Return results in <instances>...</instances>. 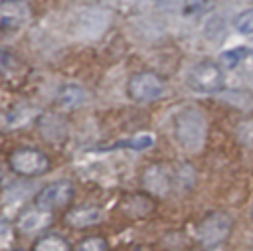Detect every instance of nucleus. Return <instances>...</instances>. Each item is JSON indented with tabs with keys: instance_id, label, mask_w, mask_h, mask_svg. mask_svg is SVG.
Listing matches in <instances>:
<instances>
[{
	"instance_id": "1",
	"label": "nucleus",
	"mask_w": 253,
	"mask_h": 251,
	"mask_svg": "<svg viewBox=\"0 0 253 251\" xmlns=\"http://www.w3.org/2000/svg\"><path fill=\"white\" fill-rule=\"evenodd\" d=\"M206 134H208V123L198 109L184 107L174 117V138L184 150L190 152L200 150L206 142Z\"/></svg>"
},
{
	"instance_id": "2",
	"label": "nucleus",
	"mask_w": 253,
	"mask_h": 251,
	"mask_svg": "<svg viewBox=\"0 0 253 251\" xmlns=\"http://www.w3.org/2000/svg\"><path fill=\"white\" fill-rule=\"evenodd\" d=\"M186 83L192 91L196 93H202V95H213V93H219L223 89V71H221V65L215 63V61H210V59H204L200 63H196L188 75H186Z\"/></svg>"
},
{
	"instance_id": "3",
	"label": "nucleus",
	"mask_w": 253,
	"mask_h": 251,
	"mask_svg": "<svg viewBox=\"0 0 253 251\" xmlns=\"http://www.w3.org/2000/svg\"><path fill=\"white\" fill-rule=\"evenodd\" d=\"M164 81L152 71H138L132 73L126 81V93L136 103H150L164 95Z\"/></svg>"
},
{
	"instance_id": "4",
	"label": "nucleus",
	"mask_w": 253,
	"mask_h": 251,
	"mask_svg": "<svg viewBox=\"0 0 253 251\" xmlns=\"http://www.w3.org/2000/svg\"><path fill=\"white\" fill-rule=\"evenodd\" d=\"M231 225L233 221L227 213H221V211L208 213L198 225V239L206 249H213L229 237Z\"/></svg>"
},
{
	"instance_id": "5",
	"label": "nucleus",
	"mask_w": 253,
	"mask_h": 251,
	"mask_svg": "<svg viewBox=\"0 0 253 251\" xmlns=\"http://www.w3.org/2000/svg\"><path fill=\"white\" fill-rule=\"evenodd\" d=\"M10 168L20 176H38L49 168L47 156L38 148H18L10 154Z\"/></svg>"
},
{
	"instance_id": "6",
	"label": "nucleus",
	"mask_w": 253,
	"mask_h": 251,
	"mask_svg": "<svg viewBox=\"0 0 253 251\" xmlns=\"http://www.w3.org/2000/svg\"><path fill=\"white\" fill-rule=\"evenodd\" d=\"M71 200H73V184L69 180H55V182L43 186L36 196L38 208L45 209V211L65 208Z\"/></svg>"
},
{
	"instance_id": "7",
	"label": "nucleus",
	"mask_w": 253,
	"mask_h": 251,
	"mask_svg": "<svg viewBox=\"0 0 253 251\" xmlns=\"http://www.w3.org/2000/svg\"><path fill=\"white\" fill-rule=\"evenodd\" d=\"M109 26V14L99 8H85L77 14V34L83 38H97Z\"/></svg>"
},
{
	"instance_id": "8",
	"label": "nucleus",
	"mask_w": 253,
	"mask_h": 251,
	"mask_svg": "<svg viewBox=\"0 0 253 251\" xmlns=\"http://www.w3.org/2000/svg\"><path fill=\"white\" fill-rule=\"evenodd\" d=\"M172 182H174V174L166 164H152L142 174V186L148 192L158 196L168 194L172 188Z\"/></svg>"
},
{
	"instance_id": "9",
	"label": "nucleus",
	"mask_w": 253,
	"mask_h": 251,
	"mask_svg": "<svg viewBox=\"0 0 253 251\" xmlns=\"http://www.w3.org/2000/svg\"><path fill=\"white\" fill-rule=\"evenodd\" d=\"M30 10L24 2H0V30H18L28 22Z\"/></svg>"
},
{
	"instance_id": "10",
	"label": "nucleus",
	"mask_w": 253,
	"mask_h": 251,
	"mask_svg": "<svg viewBox=\"0 0 253 251\" xmlns=\"http://www.w3.org/2000/svg\"><path fill=\"white\" fill-rule=\"evenodd\" d=\"M51 221L49 211L34 208V209H26L20 217H18V229L24 233H36L40 229H43L47 223Z\"/></svg>"
},
{
	"instance_id": "11",
	"label": "nucleus",
	"mask_w": 253,
	"mask_h": 251,
	"mask_svg": "<svg viewBox=\"0 0 253 251\" xmlns=\"http://www.w3.org/2000/svg\"><path fill=\"white\" fill-rule=\"evenodd\" d=\"M101 209L97 208H79V209H73L67 213L65 221L73 227H89V225H95L101 221Z\"/></svg>"
},
{
	"instance_id": "12",
	"label": "nucleus",
	"mask_w": 253,
	"mask_h": 251,
	"mask_svg": "<svg viewBox=\"0 0 253 251\" xmlns=\"http://www.w3.org/2000/svg\"><path fill=\"white\" fill-rule=\"evenodd\" d=\"M57 101L65 109H77L79 105H83L87 101V93H85L83 87H79L75 83H69V85L61 87V91L57 95Z\"/></svg>"
},
{
	"instance_id": "13",
	"label": "nucleus",
	"mask_w": 253,
	"mask_h": 251,
	"mask_svg": "<svg viewBox=\"0 0 253 251\" xmlns=\"http://www.w3.org/2000/svg\"><path fill=\"white\" fill-rule=\"evenodd\" d=\"M251 53H253V49L239 45V47H233V49L223 51V53L219 55V63H221L223 67H227V69H233V67H237V65H239L247 55H251Z\"/></svg>"
},
{
	"instance_id": "14",
	"label": "nucleus",
	"mask_w": 253,
	"mask_h": 251,
	"mask_svg": "<svg viewBox=\"0 0 253 251\" xmlns=\"http://www.w3.org/2000/svg\"><path fill=\"white\" fill-rule=\"evenodd\" d=\"M34 251H71V245L59 235H45L36 241Z\"/></svg>"
},
{
	"instance_id": "15",
	"label": "nucleus",
	"mask_w": 253,
	"mask_h": 251,
	"mask_svg": "<svg viewBox=\"0 0 253 251\" xmlns=\"http://www.w3.org/2000/svg\"><path fill=\"white\" fill-rule=\"evenodd\" d=\"M154 144V136L150 132H142V134H134L123 142H119L117 146H125V148H132V150H146Z\"/></svg>"
},
{
	"instance_id": "16",
	"label": "nucleus",
	"mask_w": 253,
	"mask_h": 251,
	"mask_svg": "<svg viewBox=\"0 0 253 251\" xmlns=\"http://www.w3.org/2000/svg\"><path fill=\"white\" fill-rule=\"evenodd\" d=\"M233 26H235V30H237L239 34H243V36H251V34H253V8H245V10H241V12L235 16Z\"/></svg>"
},
{
	"instance_id": "17",
	"label": "nucleus",
	"mask_w": 253,
	"mask_h": 251,
	"mask_svg": "<svg viewBox=\"0 0 253 251\" xmlns=\"http://www.w3.org/2000/svg\"><path fill=\"white\" fill-rule=\"evenodd\" d=\"M32 117V111H28V109H22V107H18V109H14L10 115H6V126H10V128H14V126H20V125H26V121Z\"/></svg>"
},
{
	"instance_id": "18",
	"label": "nucleus",
	"mask_w": 253,
	"mask_h": 251,
	"mask_svg": "<svg viewBox=\"0 0 253 251\" xmlns=\"http://www.w3.org/2000/svg\"><path fill=\"white\" fill-rule=\"evenodd\" d=\"M107 249L109 245L103 237H87L75 247V251H107Z\"/></svg>"
},
{
	"instance_id": "19",
	"label": "nucleus",
	"mask_w": 253,
	"mask_h": 251,
	"mask_svg": "<svg viewBox=\"0 0 253 251\" xmlns=\"http://www.w3.org/2000/svg\"><path fill=\"white\" fill-rule=\"evenodd\" d=\"M14 239V231H12V223L0 215V247H8Z\"/></svg>"
},
{
	"instance_id": "20",
	"label": "nucleus",
	"mask_w": 253,
	"mask_h": 251,
	"mask_svg": "<svg viewBox=\"0 0 253 251\" xmlns=\"http://www.w3.org/2000/svg\"><path fill=\"white\" fill-rule=\"evenodd\" d=\"M251 219H253V209H251Z\"/></svg>"
}]
</instances>
